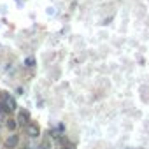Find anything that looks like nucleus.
<instances>
[{
    "label": "nucleus",
    "instance_id": "3",
    "mask_svg": "<svg viewBox=\"0 0 149 149\" xmlns=\"http://www.w3.org/2000/svg\"><path fill=\"white\" fill-rule=\"evenodd\" d=\"M6 146H7V147H16V146H18V135H11V137H7Z\"/></svg>",
    "mask_w": 149,
    "mask_h": 149
},
{
    "label": "nucleus",
    "instance_id": "5",
    "mask_svg": "<svg viewBox=\"0 0 149 149\" xmlns=\"http://www.w3.org/2000/svg\"><path fill=\"white\" fill-rule=\"evenodd\" d=\"M7 126H9V128L13 130V128H16V123H14L13 119H9V121H7Z\"/></svg>",
    "mask_w": 149,
    "mask_h": 149
},
{
    "label": "nucleus",
    "instance_id": "6",
    "mask_svg": "<svg viewBox=\"0 0 149 149\" xmlns=\"http://www.w3.org/2000/svg\"><path fill=\"white\" fill-rule=\"evenodd\" d=\"M32 65H33V58H28L26 60V67H32Z\"/></svg>",
    "mask_w": 149,
    "mask_h": 149
},
{
    "label": "nucleus",
    "instance_id": "2",
    "mask_svg": "<svg viewBox=\"0 0 149 149\" xmlns=\"http://www.w3.org/2000/svg\"><path fill=\"white\" fill-rule=\"evenodd\" d=\"M26 133H28L30 137H37V135L40 133V130H39V126H37L35 123H28V125H26Z\"/></svg>",
    "mask_w": 149,
    "mask_h": 149
},
{
    "label": "nucleus",
    "instance_id": "1",
    "mask_svg": "<svg viewBox=\"0 0 149 149\" xmlns=\"http://www.w3.org/2000/svg\"><path fill=\"white\" fill-rule=\"evenodd\" d=\"M2 107H4V111H7V112L16 111V102H14V98L9 97V95H6L4 100H2Z\"/></svg>",
    "mask_w": 149,
    "mask_h": 149
},
{
    "label": "nucleus",
    "instance_id": "4",
    "mask_svg": "<svg viewBox=\"0 0 149 149\" xmlns=\"http://www.w3.org/2000/svg\"><path fill=\"white\" fill-rule=\"evenodd\" d=\"M18 123L19 125H26L28 123V112H21L19 118H18Z\"/></svg>",
    "mask_w": 149,
    "mask_h": 149
},
{
    "label": "nucleus",
    "instance_id": "7",
    "mask_svg": "<svg viewBox=\"0 0 149 149\" xmlns=\"http://www.w3.org/2000/svg\"><path fill=\"white\" fill-rule=\"evenodd\" d=\"M39 149H49V144H42V146H40Z\"/></svg>",
    "mask_w": 149,
    "mask_h": 149
}]
</instances>
